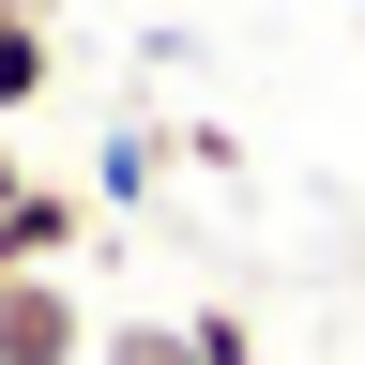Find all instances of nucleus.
<instances>
[{"label":"nucleus","mask_w":365,"mask_h":365,"mask_svg":"<svg viewBox=\"0 0 365 365\" xmlns=\"http://www.w3.org/2000/svg\"><path fill=\"white\" fill-rule=\"evenodd\" d=\"M91 365H198V319H91Z\"/></svg>","instance_id":"nucleus-4"},{"label":"nucleus","mask_w":365,"mask_h":365,"mask_svg":"<svg viewBox=\"0 0 365 365\" xmlns=\"http://www.w3.org/2000/svg\"><path fill=\"white\" fill-rule=\"evenodd\" d=\"M182 319H198V365H274V350H259V319H244V304H182Z\"/></svg>","instance_id":"nucleus-6"},{"label":"nucleus","mask_w":365,"mask_h":365,"mask_svg":"<svg viewBox=\"0 0 365 365\" xmlns=\"http://www.w3.org/2000/svg\"><path fill=\"white\" fill-rule=\"evenodd\" d=\"M0 365H91L76 274H0Z\"/></svg>","instance_id":"nucleus-1"},{"label":"nucleus","mask_w":365,"mask_h":365,"mask_svg":"<svg viewBox=\"0 0 365 365\" xmlns=\"http://www.w3.org/2000/svg\"><path fill=\"white\" fill-rule=\"evenodd\" d=\"M91 182H107V198H153V182H168V122H122V137H107V168H91Z\"/></svg>","instance_id":"nucleus-5"},{"label":"nucleus","mask_w":365,"mask_h":365,"mask_svg":"<svg viewBox=\"0 0 365 365\" xmlns=\"http://www.w3.org/2000/svg\"><path fill=\"white\" fill-rule=\"evenodd\" d=\"M0 274H16V259H0Z\"/></svg>","instance_id":"nucleus-7"},{"label":"nucleus","mask_w":365,"mask_h":365,"mask_svg":"<svg viewBox=\"0 0 365 365\" xmlns=\"http://www.w3.org/2000/svg\"><path fill=\"white\" fill-rule=\"evenodd\" d=\"M46 91H61V31H46V0H0V122H31Z\"/></svg>","instance_id":"nucleus-3"},{"label":"nucleus","mask_w":365,"mask_h":365,"mask_svg":"<svg viewBox=\"0 0 365 365\" xmlns=\"http://www.w3.org/2000/svg\"><path fill=\"white\" fill-rule=\"evenodd\" d=\"M0 259H16V274H76V259H91V198L31 168L16 198H0Z\"/></svg>","instance_id":"nucleus-2"}]
</instances>
